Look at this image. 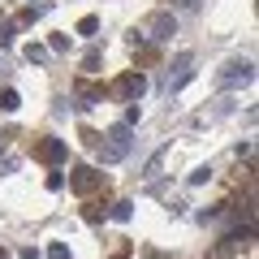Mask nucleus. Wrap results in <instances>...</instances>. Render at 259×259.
<instances>
[{
    "label": "nucleus",
    "instance_id": "nucleus-1",
    "mask_svg": "<svg viewBox=\"0 0 259 259\" xmlns=\"http://www.w3.org/2000/svg\"><path fill=\"white\" fill-rule=\"evenodd\" d=\"M95 186H100V177H95L91 168H74V190L78 194H91Z\"/></svg>",
    "mask_w": 259,
    "mask_h": 259
},
{
    "label": "nucleus",
    "instance_id": "nucleus-2",
    "mask_svg": "<svg viewBox=\"0 0 259 259\" xmlns=\"http://www.w3.org/2000/svg\"><path fill=\"white\" fill-rule=\"evenodd\" d=\"M39 156H44V160H61L65 151H61V143H44V147H39Z\"/></svg>",
    "mask_w": 259,
    "mask_h": 259
},
{
    "label": "nucleus",
    "instance_id": "nucleus-3",
    "mask_svg": "<svg viewBox=\"0 0 259 259\" xmlns=\"http://www.w3.org/2000/svg\"><path fill=\"white\" fill-rule=\"evenodd\" d=\"M121 91H125V95H134V91H143V78H125V82H121Z\"/></svg>",
    "mask_w": 259,
    "mask_h": 259
},
{
    "label": "nucleus",
    "instance_id": "nucleus-4",
    "mask_svg": "<svg viewBox=\"0 0 259 259\" xmlns=\"http://www.w3.org/2000/svg\"><path fill=\"white\" fill-rule=\"evenodd\" d=\"M0 108H9V112H13V108H18V95L5 91V95H0Z\"/></svg>",
    "mask_w": 259,
    "mask_h": 259
},
{
    "label": "nucleus",
    "instance_id": "nucleus-5",
    "mask_svg": "<svg viewBox=\"0 0 259 259\" xmlns=\"http://www.w3.org/2000/svg\"><path fill=\"white\" fill-rule=\"evenodd\" d=\"M0 259H9V255H5V250H0Z\"/></svg>",
    "mask_w": 259,
    "mask_h": 259
}]
</instances>
